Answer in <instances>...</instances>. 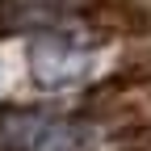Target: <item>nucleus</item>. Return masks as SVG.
Returning a JSON list of instances; mask_svg holds the SVG:
<instances>
[{
    "label": "nucleus",
    "mask_w": 151,
    "mask_h": 151,
    "mask_svg": "<svg viewBox=\"0 0 151 151\" xmlns=\"http://www.w3.org/2000/svg\"><path fill=\"white\" fill-rule=\"evenodd\" d=\"M84 67H88V59L80 50H71V46L46 42V46L34 50V71H38V80H46V84H71Z\"/></svg>",
    "instance_id": "obj_1"
},
{
    "label": "nucleus",
    "mask_w": 151,
    "mask_h": 151,
    "mask_svg": "<svg viewBox=\"0 0 151 151\" xmlns=\"http://www.w3.org/2000/svg\"><path fill=\"white\" fill-rule=\"evenodd\" d=\"M34 151H92V130L88 126H71V122L42 126Z\"/></svg>",
    "instance_id": "obj_2"
}]
</instances>
